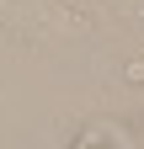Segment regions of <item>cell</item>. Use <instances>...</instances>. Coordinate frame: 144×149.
<instances>
[{
    "mask_svg": "<svg viewBox=\"0 0 144 149\" xmlns=\"http://www.w3.org/2000/svg\"><path fill=\"white\" fill-rule=\"evenodd\" d=\"M0 27L16 32V37H48V32H64L69 16L59 0H0Z\"/></svg>",
    "mask_w": 144,
    "mask_h": 149,
    "instance_id": "6da1fadb",
    "label": "cell"
},
{
    "mask_svg": "<svg viewBox=\"0 0 144 149\" xmlns=\"http://www.w3.org/2000/svg\"><path fill=\"white\" fill-rule=\"evenodd\" d=\"M69 149H117V144H112V139H101V133H80Z\"/></svg>",
    "mask_w": 144,
    "mask_h": 149,
    "instance_id": "7a4b0ae2",
    "label": "cell"
}]
</instances>
